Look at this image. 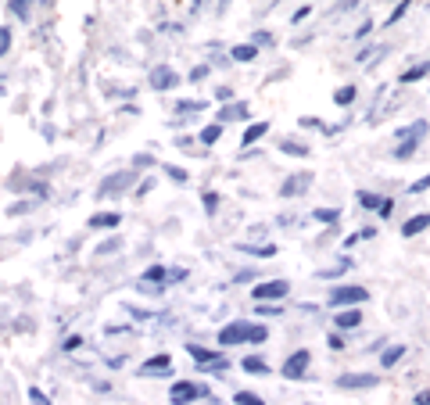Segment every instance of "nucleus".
Segmentation results:
<instances>
[{
    "label": "nucleus",
    "instance_id": "obj_1",
    "mask_svg": "<svg viewBox=\"0 0 430 405\" xmlns=\"http://www.w3.org/2000/svg\"><path fill=\"white\" fill-rule=\"evenodd\" d=\"M265 337H269V330L262 323H226L219 330V348H233V345H244V341L262 345Z\"/></svg>",
    "mask_w": 430,
    "mask_h": 405
},
{
    "label": "nucleus",
    "instance_id": "obj_2",
    "mask_svg": "<svg viewBox=\"0 0 430 405\" xmlns=\"http://www.w3.org/2000/svg\"><path fill=\"white\" fill-rule=\"evenodd\" d=\"M366 298H370V291H366V287H333L326 305L333 308V312H341V308H359Z\"/></svg>",
    "mask_w": 430,
    "mask_h": 405
},
{
    "label": "nucleus",
    "instance_id": "obj_3",
    "mask_svg": "<svg viewBox=\"0 0 430 405\" xmlns=\"http://www.w3.org/2000/svg\"><path fill=\"white\" fill-rule=\"evenodd\" d=\"M398 136H402V144L394 147V158H398V162H405V158H412V151H416V147H420V140L427 136V122H416V126L402 130Z\"/></svg>",
    "mask_w": 430,
    "mask_h": 405
},
{
    "label": "nucleus",
    "instance_id": "obj_4",
    "mask_svg": "<svg viewBox=\"0 0 430 405\" xmlns=\"http://www.w3.org/2000/svg\"><path fill=\"white\" fill-rule=\"evenodd\" d=\"M287 291H291V284H287V280H265V284H259V287L251 291V298L259 302V305H276Z\"/></svg>",
    "mask_w": 430,
    "mask_h": 405
},
{
    "label": "nucleus",
    "instance_id": "obj_5",
    "mask_svg": "<svg viewBox=\"0 0 430 405\" xmlns=\"http://www.w3.org/2000/svg\"><path fill=\"white\" fill-rule=\"evenodd\" d=\"M133 180H136L133 169H130V173H126V169H122V173H111V176L97 186V197H119V194H126V191L133 186Z\"/></svg>",
    "mask_w": 430,
    "mask_h": 405
},
{
    "label": "nucleus",
    "instance_id": "obj_6",
    "mask_svg": "<svg viewBox=\"0 0 430 405\" xmlns=\"http://www.w3.org/2000/svg\"><path fill=\"white\" fill-rule=\"evenodd\" d=\"M187 352H190V359H194L201 369H226V355L222 352H212V348H201V345H187Z\"/></svg>",
    "mask_w": 430,
    "mask_h": 405
},
{
    "label": "nucleus",
    "instance_id": "obj_7",
    "mask_svg": "<svg viewBox=\"0 0 430 405\" xmlns=\"http://www.w3.org/2000/svg\"><path fill=\"white\" fill-rule=\"evenodd\" d=\"M309 363H312V355H309L305 348H301V352H294L291 359L283 363V377H287V380H301V377L309 373Z\"/></svg>",
    "mask_w": 430,
    "mask_h": 405
},
{
    "label": "nucleus",
    "instance_id": "obj_8",
    "mask_svg": "<svg viewBox=\"0 0 430 405\" xmlns=\"http://www.w3.org/2000/svg\"><path fill=\"white\" fill-rule=\"evenodd\" d=\"M333 384H337L341 391H359V387L366 391V387H377L380 380L373 377V373H344V377H337Z\"/></svg>",
    "mask_w": 430,
    "mask_h": 405
},
{
    "label": "nucleus",
    "instance_id": "obj_9",
    "mask_svg": "<svg viewBox=\"0 0 430 405\" xmlns=\"http://www.w3.org/2000/svg\"><path fill=\"white\" fill-rule=\"evenodd\" d=\"M201 395H208V391H204V387H198V384H187V380L172 384V391H169L172 405H190V402H194V398H201Z\"/></svg>",
    "mask_w": 430,
    "mask_h": 405
},
{
    "label": "nucleus",
    "instance_id": "obj_10",
    "mask_svg": "<svg viewBox=\"0 0 430 405\" xmlns=\"http://www.w3.org/2000/svg\"><path fill=\"white\" fill-rule=\"evenodd\" d=\"M359 205L370 208V212H380L384 219L394 212V201H391V197H377V194H370V191H359Z\"/></svg>",
    "mask_w": 430,
    "mask_h": 405
},
{
    "label": "nucleus",
    "instance_id": "obj_11",
    "mask_svg": "<svg viewBox=\"0 0 430 405\" xmlns=\"http://www.w3.org/2000/svg\"><path fill=\"white\" fill-rule=\"evenodd\" d=\"M151 86H154V90H172V86H180V72L169 69V65H158V69L151 72Z\"/></svg>",
    "mask_w": 430,
    "mask_h": 405
},
{
    "label": "nucleus",
    "instance_id": "obj_12",
    "mask_svg": "<svg viewBox=\"0 0 430 405\" xmlns=\"http://www.w3.org/2000/svg\"><path fill=\"white\" fill-rule=\"evenodd\" d=\"M312 186V173H301V176H287V183L280 186V197H298Z\"/></svg>",
    "mask_w": 430,
    "mask_h": 405
},
{
    "label": "nucleus",
    "instance_id": "obj_13",
    "mask_svg": "<svg viewBox=\"0 0 430 405\" xmlns=\"http://www.w3.org/2000/svg\"><path fill=\"white\" fill-rule=\"evenodd\" d=\"M248 112H251V108H248V101H233V104H226V108H222V112L215 115V122L222 126V122H237V119H248Z\"/></svg>",
    "mask_w": 430,
    "mask_h": 405
},
{
    "label": "nucleus",
    "instance_id": "obj_14",
    "mask_svg": "<svg viewBox=\"0 0 430 405\" xmlns=\"http://www.w3.org/2000/svg\"><path fill=\"white\" fill-rule=\"evenodd\" d=\"M333 323H337V330H355V326H362V312L359 308H341V312H333Z\"/></svg>",
    "mask_w": 430,
    "mask_h": 405
},
{
    "label": "nucleus",
    "instance_id": "obj_15",
    "mask_svg": "<svg viewBox=\"0 0 430 405\" xmlns=\"http://www.w3.org/2000/svg\"><path fill=\"white\" fill-rule=\"evenodd\" d=\"M169 366H172V359H169V355H151V359L140 366V377H154V373H169Z\"/></svg>",
    "mask_w": 430,
    "mask_h": 405
},
{
    "label": "nucleus",
    "instance_id": "obj_16",
    "mask_svg": "<svg viewBox=\"0 0 430 405\" xmlns=\"http://www.w3.org/2000/svg\"><path fill=\"white\" fill-rule=\"evenodd\" d=\"M119 223H122L119 212H97V215H90V230H115Z\"/></svg>",
    "mask_w": 430,
    "mask_h": 405
},
{
    "label": "nucleus",
    "instance_id": "obj_17",
    "mask_svg": "<svg viewBox=\"0 0 430 405\" xmlns=\"http://www.w3.org/2000/svg\"><path fill=\"white\" fill-rule=\"evenodd\" d=\"M430 226V215L423 212V215H412V219H405L402 223V237H416V233H423Z\"/></svg>",
    "mask_w": 430,
    "mask_h": 405
},
{
    "label": "nucleus",
    "instance_id": "obj_18",
    "mask_svg": "<svg viewBox=\"0 0 430 405\" xmlns=\"http://www.w3.org/2000/svg\"><path fill=\"white\" fill-rule=\"evenodd\" d=\"M237 251L254 255V258H273V255H276V247H273V244H237Z\"/></svg>",
    "mask_w": 430,
    "mask_h": 405
},
{
    "label": "nucleus",
    "instance_id": "obj_19",
    "mask_svg": "<svg viewBox=\"0 0 430 405\" xmlns=\"http://www.w3.org/2000/svg\"><path fill=\"white\" fill-rule=\"evenodd\" d=\"M265 130H269V122H251V126L244 130V140H241V147H251L254 140H262V136H265Z\"/></svg>",
    "mask_w": 430,
    "mask_h": 405
},
{
    "label": "nucleus",
    "instance_id": "obj_20",
    "mask_svg": "<svg viewBox=\"0 0 430 405\" xmlns=\"http://www.w3.org/2000/svg\"><path fill=\"white\" fill-rule=\"evenodd\" d=\"M140 280H143V284H158V287H165V280H169V269H165V266H151V269L143 273Z\"/></svg>",
    "mask_w": 430,
    "mask_h": 405
},
{
    "label": "nucleus",
    "instance_id": "obj_21",
    "mask_svg": "<svg viewBox=\"0 0 430 405\" xmlns=\"http://www.w3.org/2000/svg\"><path fill=\"white\" fill-rule=\"evenodd\" d=\"M254 54H259V47H254V43H237L230 51L233 61H254Z\"/></svg>",
    "mask_w": 430,
    "mask_h": 405
},
{
    "label": "nucleus",
    "instance_id": "obj_22",
    "mask_svg": "<svg viewBox=\"0 0 430 405\" xmlns=\"http://www.w3.org/2000/svg\"><path fill=\"white\" fill-rule=\"evenodd\" d=\"M204 101H176V115H198V112H204Z\"/></svg>",
    "mask_w": 430,
    "mask_h": 405
},
{
    "label": "nucleus",
    "instance_id": "obj_23",
    "mask_svg": "<svg viewBox=\"0 0 430 405\" xmlns=\"http://www.w3.org/2000/svg\"><path fill=\"white\" fill-rule=\"evenodd\" d=\"M280 151H283V154H291V158H305V154H309V147H305V144H298V140H283Z\"/></svg>",
    "mask_w": 430,
    "mask_h": 405
},
{
    "label": "nucleus",
    "instance_id": "obj_24",
    "mask_svg": "<svg viewBox=\"0 0 430 405\" xmlns=\"http://www.w3.org/2000/svg\"><path fill=\"white\" fill-rule=\"evenodd\" d=\"M402 355H405V348H402V345H394V348H387L384 355H380V363H384V369H391L394 363H402Z\"/></svg>",
    "mask_w": 430,
    "mask_h": 405
},
{
    "label": "nucleus",
    "instance_id": "obj_25",
    "mask_svg": "<svg viewBox=\"0 0 430 405\" xmlns=\"http://www.w3.org/2000/svg\"><path fill=\"white\" fill-rule=\"evenodd\" d=\"M219 136H222V126H219V122H215V126H204V130H201V144H204V147H212Z\"/></svg>",
    "mask_w": 430,
    "mask_h": 405
},
{
    "label": "nucleus",
    "instance_id": "obj_26",
    "mask_svg": "<svg viewBox=\"0 0 430 405\" xmlns=\"http://www.w3.org/2000/svg\"><path fill=\"white\" fill-rule=\"evenodd\" d=\"M355 93H359L355 86H341L337 93H333V101H337L341 108H348V104H352V101H355Z\"/></svg>",
    "mask_w": 430,
    "mask_h": 405
},
{
    "label": "nucleus",
    "instance_id": "obj_27",
    "mask_svg": "<svg viewBox=\"0 0 430 405\" xmlns=\"http://www.w3.org/2000/svg\"><path fill=\"white\" fill-rule=\"evenodd\" d=\"M244 369H248V373H269V363L259 359V355H248V359H244Z\"/></svg>",
    "mask_w": 430,
    "mask_h": 405
},
{
    "label": "nucleus",
    "instance_id": "obj_28",
    "mask_svg": "<svg viewBox=\"0 0 430 405\" xmlns=\"http://www.w3.org/2000/svg\"><path fill=\"white\" fill-rule=\"evenodd\" d=\"M430 72V61L427 65H416V69H409V72H402V83H416V79H423V75Z\"/></svg>",
    "mask_w": 430,
    "mask_h": 405
},
{
    "label": "nucleus",
    "instance_id": "obj_29",
    "mask_svg": "<svg viewBox=\"0 0 430 405\" xmlns=\"http://www.w3.org/2000/svg\"><path fill=\"white\" fill-rule=\"evenodd\" d=\"M344 269H352V262H341V266H330V269H320V273H315V276H320V280H333V276H341Z\"/></svg>",
    "mask_w": 430,
    "mask_h": 405
},
{
    "label": "nucleus",
    "instance_id": "obj_30",
    "mask_svg": "<svg viewBox=\"0 0 430 405\" xmlns=\"http://www.w3.org/2000/svg\"><path fill=\"white\" fill-rule=\"evenodd\" d=\"M162 173H165V176H169L172 183H187V180H190V176L183 173V169H180V165H162Z\"/></svg>",
    "mask_w": 430,
    "mask_h": 405
},
{
    "label": "nucleus",
    "instance_id": "obj_31",
    "mask_svg": "<svg viewBox=\"0 0 430 405\" xmlns=\"http://www.w3.org/2000/svg\"><path fill=\"white\" fill-rule=\"evenodd\" d=\"M201 201H204V212H208V215H215V212H219V194H215V191H204V194H201Z\"/></svg>",
    "mask_w": 430,
    "mask_h": 405
},
{
    "label": "nucleus",
    "instance_id": "obj_32",
    "mask_svg": "<svg viewBox=\"0 0 430 405\" xmlns=\"http://www.w3.org/2000/svg\"><path fill=\"white\" fill-rule=\"evenodd\" d=\"M312 215H315L320 223H337V219H341V212H337V208H315Z\"/></svg>",
    "mask_w": 430,
    "mask_h": 405
},
{
    "label": "nucleus",
    "instance_id": "obj_33",
    "mask_svg": "<svg viewBox=\"0 0 430 405\" xmlns=\"http://www.w3.org/2000/svg\"><path fill=\"white\" fill-rule=\"evenodd\" d=\"M29 8H33L29 0H11V4H8V11L19 14V19H29Z\"/></svg>",
    "mask_w": 430,
    "mask_h": 405
},
{
    "label": "nucleus",
    "instance_id": "obj_34",
    "mask_svg": "<svg viewBox=\"0 0 430 405\" xmlns=\"http://www.w3.org/2000/svg\"><path fill=\"white\" fill-rule=\"evenodd\" d=\"M233 402H237V405H262V398H259V395H251V391H237Z\"/></svg>",
    "mask_w": 430,
    "mask_h": 405
},
{
    "label": "nucleus",
    "instance_id": "obj_35",
    "mask_svg": "<svg viewBox=\"0 0 430 405\" xmlns=\"http://www.w3.org/2000/svg\"><path fill=\"white\" fill-rule=\"evenodd\" d=\"M33 208H36V201H14L8 212H11V215H25V212H33Z\"/></svg>",
    "mask_w": 430,
    "mask_h": 405
},
{
    "label": "nucleus",
    "instance_id": "obj_36",
    "mask_svg": "<svg viewBox=\"0 0 430 405\" xmlns=\"http://www.w3.org/2000/svg\"><path fill=\"white\" fill-rule=\"evenodd\" d=\"M119 247H122V241H119V237H111V241L97 244V255H111V251H119Z\"/></svg>",
    "mask_w": 430,
    "mask_h": 405
},
{
    "label": "nucleus",
    "instance_id": "obj_37",
    "mask_svg": "<svg viewBox=\"0 0 430 405\" xmlns=\"http://www.w3.org/2000/svg\"><path fill=\"white\" fill-rule=\"evenodd\" d=\"M409 8H412V4H409V0H402V4H398V8H394V11L387 14V25H394V22H398V19H402V14L409 11Z\"/></svg>",
    "mask_w": 430,
    "mask_h": 405
},
{
    "label": "nucleus",
    "instance_id": "obj_38",
    "mask_svg": "<svg viewBox=\"0 0 430 405\" xmlns=\"http://www.w3.org/2000/svg\"><path fill=\"white\" fill-rule=\"evenodd\" d=\"M29 398H33V405H54L51 398H47V395L40 391V387H29Z\"/></svg>",
    "mask_w": 430,
    "mask_h": 405
},
{
    "label": "nucleus",
    "instance_id": "obj_39",
    "mask_svg": "<svg viewBox=\"0 0 430 405\" xmlns=\"http://www.w3.org/2000/svg\"><path fill=\"white\" fill-rule=\"evenodd\" d=\"M215 101H222V104H233V90H230V86H219V90H215Z\"/></svg>",
    "mask_w": 430,
    "mask_h": 405
},
{
    "label": "nucleus",
    "instance_id": "obj_40",
    "mask_svg": "<svg viewBox=\"0 0 430 405\" xmlns=\"http://www.w3.org/2000/svg\"><path fill=\"white\" fill-rule=\"evenodd\" d=\"M423 191H430V176H423V180H416L409 186V194H423Z\"/></svg>",
    "mask_w": 430,
    "mask_h": 405
},
{
    "label": "nucleus",
    "instance_id": "obj_41",
    "mask_svg": "<svg viewBox=\"0 0 430 405\" xmlns=\"http://www.w3.org/2000/svg\"><path fill=\"white\" fill-rule=\"evenodd\" d=\"M147 165H154L151 154H136V158H133V169H147Z\"/></svg>",
    "mask_w": 430,
    "mask_h": 405
},
{
    "label": "nucleus",
    "instance_id": "obj_42",
    "mask_svg": "<svg viewBox=\"0 0 430 405\" xmlns=\"http://www.w3.org/2000/svg\"><path fill=\"white\" fill-rule=\"evenodd\" d=\"M208 72H212V65H198L194 72H190V79H194V83H198V79H204V75H208Z\"/></svg>",
    "mask_w": 430,
    "mask_h": 405
},
{
    "label": "nucleus",
    "instance_id": "obj_43",
    "mask_svg": "<svg viewBox=\"0 0 430 405\" xmlns=\"http://www.w3.org/2000/svg\"><path fill=\"white\" fill-rule=\"evenodd\" d=\"M130 316L133 319H154V312H147V308H133V305H130Z\"/></svg>",
    "mask_w": 430,
    "mask_h": 405
},
{
    "label": "nucleus",
    "instance_id": "obj_44",
    "mask_svg": "<svg viewBox=\"0 0 430 405\" xmlns=\"http://www.w3.org/2000/svg\"><path fill=\"white\" fill-rule=\"evenodd\" d=\"M79 345H83V337H79V334H72V337H65V352H75Z\"/></svg>",
    "mask_w": 430,
    "mask_h": 405
},
{
    "label": "nucleus",
    "instance_id": "obj_45",
    "mask_svg": "<svg viewBox=\"0 0 430 405\" xmlns=\"http://www.w3.org/2000/svg\"><path fill=\"white\" fill-rule=\"evenodd\" d=\"M273 43V33H254V47H269Z\"/></svg>",
    "mask_w": 430,
    "mask_h": 405
},
{
    "label": "nucleus",
    "instance_id": "obj_46",
    "mask_svg": "<svg viewBox=\"0 0 430 405\" xmlns=\"http://www.w3.org/2000/svg\"><path fill=\"white\" fill-rule=\"evenodd\" d=\"M8 47H11V33H8V29H0V54H8Z\"/></svg>",
    "mask_w": 430,
    "mask_h": 405
},
{
    "label": "nucleus",
    "instance_id": "obj_47",
    "mask_svg": "<svg viewBox=\"0 0 430 405\" xmlns=\"http://www.w3.org/2000/svg\"><path fill=\"white\" fill-rule=\"evenodd\" d=\"M259 316H280V305H259Z\"/></svg>",
    "mask_w": 430,
    "mask_h": 405
},
{
    "label": "nucleus",
    "instance_id": "obj_48",
    "mask_svg": "<svg viewBox=\"0 0 430 405\" xmlns=\"http://www.w3.org/2000/svg\"><path fill=\"white\" fill-rule=\"evenodd\" d=\"M301 126H305V130H320V119H312V115H305V119H301Z\"/></svg>",
    "mask_w": 430,
    "mask_h": 405
},
{
    "label": "nucleus",
    "instance_id": "obj_49",
    "mask_svg": "<svg viewBox=\"0 0 430 405\" xmlns=\"http://www.w3.org/2000/svg\"><path fill=\"white\" fill-rule=\"evenodd\" d=\"M309 14H312V8H309V4H305V8H298V11H294V22H301V19H309Z\"/></svg>",
    "mask_w": 430,
    "mask_h": 405
},
{
    "label": "nucleus",
    "instance_id": "obj_50",
    "mask_svg": "<svg viewBox=\"0 0 430 405\" xmlns=\"http://www.w3.org/2000/svg\"><path fill=\"white\" fill-rule=\"evenodd\" d=\"M416 405H430V391H420V395H416Z\"/></svg>",
    "mask_w": 430,
    "mask_h": 405
}]
</instances>
